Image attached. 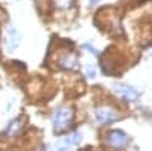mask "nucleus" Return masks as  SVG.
Returning a JSON list of instances; mask_svg holds the SVG:
<instances>
[{
  "instance_id": "nucleus-1",
  "label": "nucleus",
  "mask_w": 152,
  "mask_h": 151,
  "mask_svg": "<svg viewBox=\"0 0 152 151\" xmlns=\"http://www.w3.org/2000/svg\"><path fill=\"white\" fill-rule=\"evenodd\" d=\"M73 118V113L69 107H58L52 116V124H53V130L56 133H61L62 130H66Z\"/></svg>"
},
{
  "instance_id": "nucleus-2",
  "label": "nucleus",
  "mask_w": 152,
  "mask_h": 151,
  "mask_svg": "<svg viewBox=\"0 0 152 151\" xmlns=\"http://www.w3.org/2000/svg\"><path fill=\"white\" fill-rule=\"evenodd\" d=\"M20 44V34L18 31L12 26V24H8L5 28V32H3V47L6 52H12L15 50Z\"/></svg>"
},
{
  "instance_id": "nucleus-3",
  "label": "nucleus",
  "mask_w": 152,
  "mask_h": 151,
  "mask_svg": "<svg viewBox=\"0 0 152 151\" xmlns=\"http://www.w3.org/2000/svg\"><path fill=\"white\" fill-rule=\"evenodd\" d=\"M113 90L117 96L123 98L125 101H129V102L131 101H135L138 96H140V93H138L137 89H134V87H131V85H126V84H114Z\"/></svg>"
},
{
  "instance_id": "nucleus-4",
  "label": "nucleus",
  "mask_w": 152,
  "mask_h": 151,
  "mask_svg": "<svg viewBox=\"0 0 152 151\" xmlns=\"http://www.w3.org/2000/svg\"><path fill=\"white\" fill-rule=\"evenodd\" d=\"M107 142H108V145H111L114 148H123L126 144L129 142V137L122 130H113L108 134V137H107Z\"/></svg>"
},
{
  "instance_id": "nucleus-5",
  "label": "nucleus",
  "mask_w": 152,
  "mask_h": 151,
  "mask_svg": "<svg viewBox=\"0 0 152 151\" xmlns=\"http://www.w3.org/2000/svg\"><path fill=\"white\" fill-rule=\"evenodd\" d=\"M117 113L116 110H113L110 107H99L96 108V119L100 124H111L114 121H117Z\"/></svg>"
},
{
  "instance_id": "nucleus-6",
  "label": "nucleus",
  "mask_w": 152,
  "mask_h": 151,
  "mask_svg": "<svg viewBox=\"0 0 152 151\" xmlns=\"http://www.w3.org/2000/svg\"><path fill=\"white\" fill-rule=\"evenodd\" d=\"M82 141V133L81 131H73L72 134H69L67 137L62 139V148H73V147H78Z\"/></svg>"
},
{
  "instance_id": "nucleus-7",
  "label": "nucleus",
  "mask_w": 152,
  "mask_h": 151,
  "mask_svg": "<svg viewBox=\"0 0 152 151\" xmlns=\"http://www.w3.org/2000/svg\"><path fill=\"white\" fill-rule=\"evenodd\" d=\"M59 66L62 69H76L78 67V58L75 55H66L64 58H61Z\"/></svg>"
},
{
  "instance_id": "nucleus-8",
  "label": "nucleus",
  "mask_w": 152,
  "mask_h": 151,
  "mask_svg": "<svg viewBox=\"0 0 152 151\" xmlns=\"http://www.w3.org/2000/svg\"><path fill=\"white\" fill-rule=\"evenodd\" d=\"M20 130H21V121L20 119H14L11 124H8L6 130L3 131V136H15V134H18Z\"/></svg>"
},
{
  "instance_id": "nucleus-9",
  "label": "nucleus",
  "mask_w": 152,
  "mask_h": 151,
  "mask_svg": "<svg viewBox=\"0 0 152 151\" xmlns=\"http://www.w3.org/2000/svg\"><path fill=\"white\" fill-rule=\"evenodd\" d=\"M85 72H87V77L88 78H96V75H97V70H96L94 66H87Z\"/></svg>"
},
{
  "instance_id": "nucleus-10",
  "label": "nucleus",
  "mask_w": 152,
  "mask_h": 151,
  "mask_svg": "<svg viewBox=\"0 0 152 151\" xmlns=\"http://www.w3.org/2000/svg\"><path fill=\"white\" fill-rule=\"evenodd\" d=\"M84 49L90 50V54H91V55H94V57H99V52H97L96 49H93V47H91L90 44H84Z\"/></svg>"
}]
</instances>
